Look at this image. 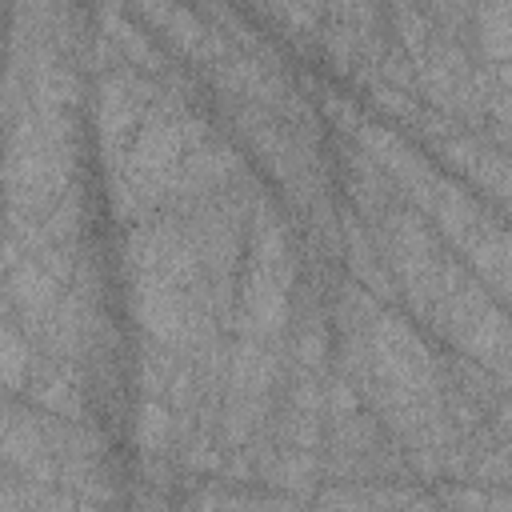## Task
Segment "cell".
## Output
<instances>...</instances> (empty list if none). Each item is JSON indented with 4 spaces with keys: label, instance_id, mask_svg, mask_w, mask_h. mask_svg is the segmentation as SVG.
<instances>
[{
    "label": "cell",
    "instance_id": "cell-8",
    "mask_svg": "<svg viewBox=\"0 0 512 512\" xmlns=\"http://www.w3.org/2000/svg\"><path fill=\"white\" fill-rule=\"evenodd\" d=\"M296 356H300V364L308 372H320L324 368V360H328V336H324V324L316 316H308L300 324V332H296Z\"/></svg>",
    "mask_w": 512,
    "mask_h": 512
},
{
    "label": "cell",
    "instance_id": "cell-10",
    "mask_svg": "<svg viewBox=\"0 0 512 512\" xmlns=\"http://www.w3.org/2000/svg\"><path fill=\"white\" fill-rule=\"evenodd\" d=\"M372 104H376L380 112L396 116V120H412L416 108H420L416 96H408L404 88H392V84H376V88H372Z\"/></svg>",
    "mask_w": 512,
    "mask_h": 512
},
{
    "label": "cell",
    "instance_id": "cell-2",
    "mask_svg": "<svg viewBox=\"0 0 512 512\" xmlns=\"http://www.w3.org/2000/svg\"><path fill=\"white\" fill-rule=\"evenodd\" d=\"M132 432H136L140 452H144V456H156V452L168 448V440H172V432H176V416H172V408H168L160 396H144L140 408H136Z\"/></svg>",
    "mask_w": 512,
    "mask_h": 512
},
{
    "label": "cell",
    "instance_id": "cell-5",
    "mask_svg": "<svg viewBox=\"0 0 512 512\" xmlns=\"http://www.w3.org/2000/svg\"><path fill=\"white\" fill-rule=\"evenodd\" d=\"M392 24H396V32H400L404 52H408L412 60H420V56H424V48H428V40H432L428 16H424L412 0H392Z\"/></svg>",
    "mask_w": 512,
    "mask_h": 512
},
{
    "label": "cell",
    "instance_id": "cell-7",
    "mask_svg": "<svg viewBox=\"0 0 512 512\" xmlns=\"http://www.w3.org/2000/svg\"><path fill=\"white\" fill-rule=\"evenodd\" d=\"M468 176L480 184V192H492L504 204V196H508V160H504V148L484 152V144H480V156H476V164H472Z\"/></svg>",
    "mask_w": 512,
    "mask_h": 512
},
{
    "label": "cell",
    "instance_id": "cell-12",
    "mask_svg": "<svg viewBox=\"0 0 512 512\" xmlns=\"http://www.w3.org/2000/svg\"><path fill=\"white\" fill-rule=\"evenodd\" d=\"M132 4V12L148 24V28H156V32H164V24H168V16H172V8H176V0H124V8Z\"/></svg>",
    "mask_w": 512,
    "mask_h": 512
},
{
    "label": "cell",
    "instance_id": "cell-4",
    "mask_svg": "<svg viewBox=\"0 0 512 512\" xmlns=\"http://www.w3.org/2000/svg\"><path fill=\"white\" fill-rule=\"evenodd\" d=\"M44 232L52 244H76L84 232V192L80 184H72L48 212H44Z\"/></svg>",
    "mask_w": 512,
    "mask_h": 512
},
{
    "label": "cell",
    "instance_id": "cell-1",
    "mask_svg": "<svg viewBox=\"0 0 512 512\" xmlns=\"http://www.w3.org/2000/svg\"><path fill=\"white\" fill-rule=\"evenodd\" d=\"M4 296H8V304L16 308L20 328H24L32 340H40L44 320L52 316V308H56V300H60V284H56L36 260H20V264L4 276Z\"/></svg>",
    "mask_w": 512,
    "mask_h": 512
},
{
    "label": "cell",
    "instance_id": "cell-11",
    "mask_svg": "<svg viewBox=\"0 0 512 512\" xmlns=\"http://www.w3.org/2000/svg\"><path fill=\"white\" fill-rule=\"evenodd\" d=\"M324 112H328V120H332L340 132H356V124H360V112H356L352 96L328 92V96H324Z\"/></svg>",
    "mask_w": 512,
    "mask_h": 512
},
{
    "label": "cell",
    "instance_id": "cell-6",
    "mask_svg": "<svg viewBox=\"0 0 512 512\" xmlns=\"http://www.w3.org/2000/svg\"><path fill=\"white\" fill-rule=\"evenodd\" d=\"M204 32H208V24H204V20H200V16L192 12V8L176 4L160 36H164V40H168V44H172V48H176L180 56H192V48H196V44L204 40Z\"/></svg>",
    "mask_w": 512,
    "mask_h": 512
},
{
    "label": "cell",
    "instance_id": "cell-9",
    "mask_svg": "<svg viewBox=\"0 0 512 512\" xmlns=\"http://www.w3.org/2000/svg\"><path fill=\"white\" fill-rule=\"evenodd\" d=\"M436 152H440V160L452 172L468 176L472 164H476V156H480V140L476 136H444V140H436Z\"/></svg>",
    "mask_w": 512,
    "mask_h": 512
},
{
    "label": "cell",
    "instance_id": "cell-3",
    "mask_svg": "<svg viewBox=\"0 0 512 512\" xmlns=\"http://www.w3.org/2000/svg\"><path fill=\"white\" fill-rule=\"evenodd\" d=\"M32 348H28V332L24 328H12V324H0V384L4 388H24L28 376H32Z\"/></svg>",
    "mask_w": 512,
    "mask_h": 512
}]
</instances>
